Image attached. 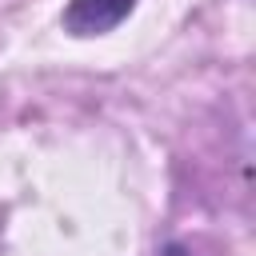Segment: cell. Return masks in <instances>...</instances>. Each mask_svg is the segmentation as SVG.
<instances>
[{
  "label": "cell",
  "instance_id": "obj_2",
  "mask_svg": "<svg viewBox=\"0 0 256 256\" xmlns=\"http://www.w3.org/2000/svg\"><path fill=\"white\" fill-rule=\"evenodd\" d=\"M160 256H188V248L180 244V240H172V244H164V252Z\"/></svg>",
  "mask_w": 256,
  "mask_h": 256
},
{
  "label": "cell",
  "instance_id": "obj_1",
  "mask_svg": "<svg viewBox=\"0 0 256 256\" xmlns=\"http://www.w3.org/2000/svg\"><path fill=\"white\" fill-rule=\"evenodd\" d=\"M136 4L140 0H68L60 12V28L72 40H96L116 32L136 12Z\"/></svg>",
  "mask_w": 256,
  "mask_h": 256
}]
</instances>
